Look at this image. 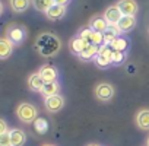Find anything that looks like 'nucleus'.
Segmentation results:
<instances>
[{
	"instance_id": "nucleus-8",
	"label": "nucleus",
	"mask_w": 149,
	"mask_h": 146,
	"mask_svg": "<svg viewBox=\"0 0 149 146\" xmlns=\"http://www.w3.org/2000/svg\"><path fill=\"white\" fill-rule=\"evenodd\" d=\"M104 18L107 19L108 24H118L120 19L123 18V13H121V10H120V8H118L117 5H113V6H110V8L105 10Z\"/></svg>"
},
{
	"instance_id": "nucleus-1",
	"label": "nucleus",
	"mask_w": 149,
	"mask_h": 146,
	"mask_svg": "<svg viewBox=\"0 0 149 146\" xmlns=\"http://www.w3.org/2000/svg\"><path fill=\"white\" fill-rule=\"evenodd\" d=\"M61 47L60 40L53 35V34H41L35 42V48L37 51L42 56V57H53L58 53Z\"/></svg>"
},
{
	"instance_id": "nucleus-17",
	"label": "nucleus",
	"mask_w": 149,
	"mask_h": 146,
	"mask_svg": "<svg viewBox=\"0 0 149 146\" xmlns=\"http://www.w3.org/2000/svg\"><path fill=\"white\" fill-rule=\"evenodd\" d=\"M69 45H70V51H72L73 54L79 56V54H81V53H82V51L89 45V44H86L81 37H74V38L70 41V44H69Z\"/></svg>"
},
{
	"instance_id": "nucleus-12",
	"label": "nucleus",
	"mask_w": 149,
	"mask_h": 146,
	"mask_svg": "<svg viewBox=\"0 0 149 146\" xmlns=\"http://www.w3.org/2000/svg\"><path fill=\"white\" fill-rule=\"evenodd\" d=\"M108 22H107V19L104 18V16H95V18H92L91 19V22H89V28L91 29H94V31H97V32H105L107 31V28H108Z\"/></svg>"
},
{
	"instance_id": "nucleus-16",
	"label": "nucleus",
	"mask_w": 149,
	"mask_h": 146,
	"mask_svg": "<svg viewBox=\"0 0 149 146\" xmlns=\"http://www.w3.org/2000/svg\"><path fill=\"white\" fill-rule=\"evenodd\" d=\"M121 32H129L136 26V18L134 16H126L123 15V18L120 19V22L117 24Z\"/></svg>"
},
{
	"instance_id": "nucleus-3",
	"label": "nucleus",
	"mask_w": 149,
	"mask_h": 146,
	"mask_svg": "<svg viewBox=\"0 0 149 146\" xmlns=\"http://www.w3.org/2000/svg\"><path fill=\"white\" fill-rule=\"evenodd\" d=\"M114 94H116V92H114V86L110 85V83L102 82V83H98V85L95 86V97H97L100 101H102V102H107V101L113 99Z\"/></svg>"
},
{
	"instance_id": "nucleus-13",
	"label": "nucleus",
	"mask_w": 149,
	"mask_h": 146,
	"mask_svg": "<svg viewBox=\"0 0 149 146\" xmlns=\"http://www.w3.org/2000/svg\"><path fill=\"white\" fill-rule=\"evenodd\" d=\"M13 51V42L8 38V37H3L0 40V58L2 60H6Z\"/></svg>"
},
{
	"instance_id": "nucleus-27",
	"label": "nucleus",
	"mask_w": 149,
	"mask_h": 146,
	"mask_svg": "<svg viewBox=\"0 0 149 146\" xmlns=\"http://www.w3.org/2000/svg\"><path fill=\"white\" fill-rule=\"evenodd\" d=\"M0 146H12V140H10V130L0 134Z\"/></svg>"
},
{
	"instance_id": "nucleus-22",
	"label": "nucleus",
	"mask_w": 149,
	"mask_h": 146,
	"mask_svg": "<svg viewBox=\"0 0 149 146\" xmlns=\"http://www.w3.org/2000/svg\"><path fill=\"white\" fill-rule=\"evenodd\" d=\"M110 47H111L113 50H116V51H126L127 47H129V41H127L126 38L118 37V38H116V40L110 44Z\"/></svg>"
},
{
	"instance_id": "nucleus-14",
	"label": "nucleus",
	"mask_w": 149,
	"mask_h": 146,
	"mask_svg": "<svg viewBox=\"0 0 149 146\" xmlns=\"http://www.w3.org/2000/svg\"><path fill=\"white\" fill-rule=\"evenodd\" d=\"M45 15H47V18H48L50 21H58V19H61V18L66 15V6L54 5V6H51V8L45 12Z\"/></svg>"
},
{
	"instance_id": "nucleus-24",
	"label": "nucleus",
	"mask_w": 149,
	"mask_h": 146,
	"mask_svg": "<svg viewBox=\"0 0 149 146\" xmlns=\"http://www.w3.org/2000/svg\"><path fill=\"white\" fill-rule=\"evenodd\" d=\"M94 29H91V28H86V29H82L81 31V34L78 35V37H81L86 44H94Z\"/></svg>"
},
{
	"instance_id": "nucleus-19",
	"label": "nucleus",
	"mask_w": 149,
	"mask_h": 146,
	"mask_svg": "<svg viewBox=\"0 0 149 146\" xmlns=\"http://www.w3.org/2000/svg\"><path fill=\"white\" fill-rule=\"evenodd\" d=\"M31 3H32L31 0H9L10 9H12L13 12H16V13H22V12H25V10L29 8Z\"/></svg>"
},
{
	"instance_id": "nucleus-15",
	"label": "nucleus",
	"mask_w": 149,
	"mask_h": 146,
	"mask_svg": "<svg viewBox=\"0 0 149 146\" xmlns=\"http://www.w3.org/2000/svg\"><path fill=\"white\" fill-rule=\"evenodd\" d=\"M98 51H100V45H95V44H89L78 57L81 60H85V61H89V60H95V57L98 56Z\"/></svg>"
},
{
	"instance_id": "nucleus-4",
	"label": "nucleus",
	"mask_w": 149,
	"mask_h": 146,
	"mask_svg": "<svg viewBox=\"0 0 149 146\" xmlns=\"http://www.w3.org/2000/svg\"><path fill=\"white\" fill-rule=\"evenodd\" d=\"M44 105H45V110L48 113H57V111H60L64 107V98L60 94L48 97V98H45Z\"/></svg>"
},
{
	"instance_id": "nucleus-5",
	"label": "nucleus",
	"mask_w": 149,
	"mask_h": 146,
	"mask_svg": "<svg viewBox=\"0 0 149 146\" xmlns=\"http://www.w3.org/2000/svg\"><path fill=\"white\" fill-rule=\"evenodd\" d=\"M6 37L13 44H21L25 40V29L19 25H10L6 31Z\"/></svg>"
},
{
	"instance_id": "nucleus-2",
	"label": "nucleus",
	"mask_w": 149,
	"mask_h": 146,
	"mask_svg": "<svg viewBox=\"0 0 149 146\" xmlns=\"http://www.w3.org/2000/svg\"><path fill=\"white\" fill-rule=\"evenodd\" d=\"M37 114H38V110H37L32 104H29V102H22V104H19L18 108H16V115H18V118H19L22 123H25V124L34 123V121L38 118Z\"/></svg>"
},
{
	"instance_id": "nucleus-29",
	"label": "nucleus",
	"mask_w": 149,
	"mask_h": 146,
	"mask_svg": "<svg viewBox=\"0 0 149 146\" xmlns=\"http://www.w3.org/2000/svg\"><path fill=\"white\" fill-rule=\"evenodd\" d=\"M69 2H70V0H54V3L56 5H60V6H66Z\"/></svg>"
},
{
	"instance_id": "nucleus-7",
	"label": "nucleus",
	"mask_w": 149,
	"mask_h": 146,
	"mask_svg": "<svg viewBox=\"0 0 149 146\" xmlns=\"http://www.w3.org/2000/svg\"><path fill=\"white\" fill-rule=\"evenodd\" d=\"M117 6L120 8L121 13L126 16H134L137 13V3L134 0H120Z\"/></svg>"
},
{
	"instance_id": "nucleus-30",
	"label": "nucleus",
	"mask_w": 149,
	"mask_h": 146,
	"mask_svg": "<svg viewBox=\"0 0 149 146\" xmlns=\"http://www.w3.org/2000/svg\"><path fill=\"white\" fill-rule=\"evenodd\" d=\"M86 146H100V145H97V143H89V145H86Z\"/></svg>"
},
{
	"instance_id": "nucleus-28",
	"label": "nucleus",
	"mask_w": 149,
	"mask_h": 146,
	"mask_svg": "<svg viewBox=\"0 0 149 146\" xmlns=\"http://www.w3.org/2000/svg\"><path fill=\"white\" fill-rule=\"evenodd\" d=\"M6 131H9V130H8V124H6V121L2 118V120H0V134H3V133H6Z\"/></svg>"
},
{
	"instance_id": "nucleus-6",
	"label": "nucleus",
	"mask_w": 149,
	"mask_h": 146,
	"mask_svg": "<svg viewBox=\"0 0 149 146\" xmlns=\"http://www.w3.org/2000/svg\"><path fill=\"white\" fill-rule=\"evenodd\" d=\"M38 73H40V76L44 79V82H56L57 81V76H58L57 69L54 66H50V64L41 66L40 70H38Z\"/></svg>"
},
{
	"instance_id": "nucleus-23",
	"label": "nucleus",
	"mask_w": 149,
	"mask_h": 146,
	"mask_svg": "<svg viewBox=\"0 0 149 146\" xmlns=\"http://www.w3.org/2000/svg\"><path fill=\"white\" fill-rule=\"evenodd\" d=\"M34 127H35V131H37L38 134H44V133H47V130H48V123H47L45 118L38 117V118L34 121Z\"/></svg>"
},
{
	"instance_id": "nucleus-20",
	"label": "nucleus",
	"mask_w": 149,
	"mask_h": 146,
	"mask_svg": "<svg viewBox=\"0 0 149 146\" xmlns=\"http://www.w3.org/2000/svg\"><path fill=\"white\" fill-rule=\"evenodd\" d=\"M58 91H60V85L57 82H45L44 88L41 89V94L44 95V98H48V97L57 95Z\"/></svg>"
},
{
	"instance_id": "nucleus-31",
	"label": "nucleus",
	"mask_w": 149,
	"mask_h": 146,
	"mask_svg": "<svg viewBox=\"0 0 149 146\" xmlns=\"http://www.w3.org/2000/svg\"><path fill=\"white\" fill-rule=\"evenodd\" d=\"M42 146H54V145H50V143H45V145H42Z\"/></svg>"
},
{
	"instance_id": "nucleus-32",
	"label": "nucleus",
	"mask_w": 149,
	"mask_h": 146,
	"mask_svg": "<svg viewBox=\"0 0 149 146\" xmlns=\"http://www.w3.org/2000/svg\"><path fill=\"white\" fill-rule=\"evenodd\" d=\"M146 143H148V146H149V137H148V140H146Z\"/></svg>"
},
{
	"instance_id": "nucleus-18",
	"label": "nucleus",
	"mask_w": 149,
	"mask_h": 146,
	"mask_svg": "<svg viewBox=\"0 0 149 146\" xmlns=\"http://www.w3.org/2000/svg\"><path fill=\"white\" fill-rule=\"evenodd\" d=\"M10 140H12V146H24L26 140V134L21 129H13L10 130Z\"/></svg>"
},
{
	"instance_id": "nucleus-21",
	"label": "nucleus",
	"mask_w": 149,
	"mask_h": 146,
	"mask_svg": "<svg viewBox=\"0 0 149 146\" xmlns=\"http://www.w3.org/2000/svg\"><path fill=\"white\" fill-rule=\"evenodd\" d=\"M32 2V5H34V8L37 9V10H40V12H47L51 6H54L56 3H54V0H31Z\"/></svg>"
},
{
	"instance_id": "nucleus-25",
	"label": "nucleus",
	"mask_w": 149,
	"mask_h": 146,
	"mask_svg": "<svg viewBox=\"0 0 149 146\" xmlns=\"http://www.w3.org/2000/svg\"><path fill=\"white\" fill-rule=\"evenodd\" d=\"M124 60H126V54H124V51H116V50H113L111 61H113L114 64H121Z\"/></svg>"
},
{
	"instance_id": "nucleus-10",
	"label": "nucleus",
	"mask_w": 149,
	"mask_h": 146,
	"mask_svg": "<svg viewBox=\"0 0 149 146\" xmlns=\"http://www.w3.org/2000/svg\"><path fill=\"white\" fill-rule=\"evenodd\" d=\"M44 85H45V82L40 76L38 72L37 73H32V75L28 78V88L31 91H34V92H41V89L44 88Z\"/></svg>"
},
{
	"instance_id": "nucleus-11",
	"label": "nucleus",
	"mask_w": 149,
	"mask_h": 146,
	"mask_svg": "<svg viewBox=\"0 0 149 146\" xmlns=\"http://www.w3.org/2000/svg\"><path fill=\"white\" fill-rule=\"evenodd\" d=\"M136 126L142 130H149V110L148 108H143L140 110L137 114H136Z\"/></svg>"
},
{
	"instance_id": "nucleus-9",
	"label": "nucleus",
	"mask_w": 149,
	"mask_h": 146,
	"mask_svg": "<svg viewBox=\"0 0 149 146\" xmlns=\"http://www.w3.org/2000/svg\"><path fill=\"white\" fill-rule=\"evenodd\" d=\"M121 34H123V32L120 31V28H118L117 24H110L108 28H107V31L104 32V44L110 45V44H111L116 38H118Z\"/></svg>"
},
{
	"instance_id": "nucleus-26",
	"label": "nucleus",
	"mask_w": 149,
	"mask_h": 146,
	"mask_svg": "<svg viewBox=\"0 0 149 146\" xmlns=\"http://www.w3.org/2000/svg\"><path fill=\"white\" fill-rule=\"evenodd\" d=\"M95 63L98 67H108L110 64H113V61L107 57H102V56H97L95 57Z\"/></svg>"
}]
</instances>
